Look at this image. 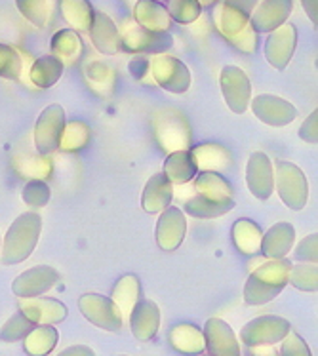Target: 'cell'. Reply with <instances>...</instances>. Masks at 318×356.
I'll list each match as a JSON object with an SVG mask.
<instances>
[{
  "label": "cell",
  "instance_id": "1",
  "mask_svg": "<svg viewBox=\"0 0 318 356\" xmlns=\"http://www.w3.org/2000/svg\"><path fill=\"white\" fill-rule=\"evenodd\" d=\"M292 265L294 263L283 257V259H269L261 263L260 267H255L244 284V303L260 307L278 298L288 286Z\"/></svg>",
  "mask_w": 318,
  "mask_h": 356
},
{
  "label": "cell",
  "instance_id": "2",
  "mask_svg": "<svg viewBox=\"0 0 318 356\" xmlns=\"http://www.w3.org/2000/svg\"><path fill=\"white\" fill-rule=\"evenodd\" d=\"M42 231V218L36 211H25L17 216L6 231L0 248V259L4 265H17L27 261L35 252Z\"/></svg>",
  "mask_w": 318,
  "mask_h": 356
},
{
  "label": "cell",
  "instance_id": "3",
  "mask_svg": "<svg viewBox=\"0 0 318 356\" xmlns=\"http://www.w3.org/2000/svg\"><path fill=\"white\" fill-rule=\"evenodd\" d=\"M214 23H216L217 33L239 51L253 54L257 50L260 38L252 27L250 14L227 2H221L214 12Z\"/></svg>",
  "mask_w": 318,
  "mask_h": 356
},
{
  "label": "cell",
  "instance_id": "4",
  "mask_svg": "<svg viewBox=\"0 0 318 356\" xmlns=\"http://www.w3.org/2000/svg\"><path fill=\"white\" fill-rule=\"evenodd\" d=\"M152 131H154V139L160 149L166 153L189 149L191 141H193L191 124L185 115L177 109L159 111L152 117Z\"/></svg>",
  "mask_w": 318,
  "mask_h": 356
},
{
  "label": "cell",
  "instance_id": "5",
  "mask_svg": "<svg viewBox=\"0 0 318 356\" xmlns=\"http://www.w3.org/2000/svg\"><path fill=\"white\" fill-rule=\"evenodd\" d=\"M275 170V189L286 208L294 211H301L309 200V181L301 172L288 160H276L273 164Z\"/></svg>",
  "mask_w": 318,
  "mask_h": 356
},
{
  "label": "cell",
  "instance_id": "6",
  "mask_svg": "<svg viewBox=\"0 0 318 356\" xmlns=\"http://www.w3.org/2000/svg\"><path fill=\"white\" fill-rule=\"evenodd\" d=\"M120 35V50L126 54H166L174 46V38L170 33H152L139 27L134 19L126 22L118 27Z\"/></svg>",
  "mask_w": 318,
  "mask_h": 356
},
{
  "label": "cell",
  "instance_id": "7",
  "mask_svg": "<svg viewBox=\"0 0 318 356\" xmlns=\"http://www.w3.org/2000/svg\"><path fill=\"white\" fill-rule=\"evenodd\" d=\"M292 332V324L283 316L265 314L250 320L240 330V341L246 347H260V345H276Z\"/></svg>",
  "mask_w": 318,
  "mask_h": 356
},
{
  "label": "cell",
  "instance_id": "8",
  "mask_svg": "<svg viewBox=\"0 0 318 356\" xmlns=\"http://www.w3.org/2000/svg\"><path fill=\"white\" fill-rule=\"evenodd\" d=\"M151 73L154 82L170 94H185L193 80L189 67L168 54H157L151 59Z\"/></svg>",
  "mask_w": 318,
  "mask_h": 356
},
{
  "label": "cell",
  "instance_id": "9",
  "mask_svg": "<svg viewBox=\"0 0 318 356\" xmlns=\"http://www.w3.org/2000/svg\"><path fill=\"white\" fill-rule=\"evenodd\" d=\"M79 309L82 316L102 327L105 332H120L124 324V316L118 311V307L113 303V299L102 293H84L79 298Z\"/></svg>",
  "mask_w": 318,
  "mask_h": 356
},
{
  "label": "cell",
  "instance_id": "10",
  "mask_svg": "<svg viewBox=\"0 0 318 356\" xmlns=\"http://www.w3.org/2000/svg\"><path fill=\"white\" fill-rule=\"evenodd\" d=\"M65 109L58 103L48 105L40 113V117L35 124V147L38 154L48 156L54 151H58L59 139H61V131L65 128Z\"/></svg>",
  "mask_w": 318,
  "mask_h": 356
},
{
  "label": "cell",
  "instance_id": "11",
  "mask_svg": "<svg viewBox=\"0 0 318 356\" xmlns=\"http://www.w3.org/2000/svg\"><path fill=\"white\" fill-rule=\"evenodd\" d=\"M219 86L221 94L227 103V107L234 115H244L252 102V82L240 67L227 65L219 76Z\"/></svg>",
  "mask_w": 318,
  "mask_h": 356
},
{
  "label": "cell",
  "instance_id": "12",
  "mask_svg": "<svg viewBox=\"0 0 318 356\" xmlns=\"http://www.w3.org/2000/svg\"><path fill=\"white\" fill-rule=\"evenodd\" d=\"M297 48V29L294 23H284L278 29L269 33L263 54L269 65L275 67L276 71H284L289 65Z\"/></svg>",
  "mask_w": 318,
  "mask_h": 356
},
{
  "label": "cell",
  "instance_id": "13",
  "mask_svg": "<svg viewBox=\"0 0 318 356\" xmlns=\"http://www.w3.org/2000/svg\"><path fill=\"white\" fill-rule=\"evenodd\" d=\"M187 234V218L185 211L168 206L166 210L160 211L159 221L154 227V240L162 252H175L183 244Z\"/></svg>",
  "mask_w": 318,
  "mask_h": 356
},
{
  "label": "cell",
  "instance_id": "14",
  "mask_svg": "<svg viewBox=\"0 0 318 356\" xmlns=\"http://www.w3.org/2000/svg\"><path fill=\"white\" fill-rule=\"evenodd\" d=\"M250 105H252L253 115L260 122L267 124V126H275V128L288 126L297 117L296 105H292L288 99H284L280 95L261 94L257 97H253Z\"/></svg>",
  "mask_w": 318,
  "mask_h": 356
},
{
  "label": "cell",
  "instance_id": "15",
  "mask_svg": "<svg viewBox=\"0 0 318 356\" xmlns=\"http://www.w3.org/2000/svg\"><path fill=\"white\" fill-rule=\"evenodd\" d=\"M59 280V273L50 265H36L22 275H17L12 282V291L15 298H38L51 290Z\"/></svg>",
  "mask_w": 318,
  "mask_h": 356
},
{
  "label": "cell",
  "instance_id": "16",
  "mask_svg": "<svg viewBox=\"0 0 318 356\" xmlns=\"http://www.w3.org/2000/svg\"><path fill=\"white\" fill-rule=\"evenodd\" d=\"M246 185L257 200H269L275 193V170L267 154L252 153L246 164Z\"/></svg>",
  "mask_w": 318,
  "mask_h": 356
},
{
  "label": "cell",
  "instance_id": "17",
  "mask_svg": "<svg viewBox=\"0 0 318 356\" xmlns=\"http://www.w3.org/2000/svg\"><path fill=\"white\" fill-rule=\"evenodd\" d=\"M19 313L25 314L35 326H56L67 318V307L54 298H22Z\"/></svg>",
  "mask_w": 318,
  "mask_h": 356
},
{
  "label": "cell",
  "instance_id": "18",
  "mask_svg": "<svg viewBox=\"0 0 318 356\" xmlns=\"http://www.w3.org/2000/svg\"><path fill=\"white\" fill-rule=\"evenodd\" d=\"M294 10V0H261L253 8L250 22L257 35H269L288 22Z\"/></svg>",
  "mask_w": 318,
  "mask_h": 356
},
{
  "label": "cell",
  "instance_id": "19",
  "mask_svg": "<svg viewBox=\"0 0 318 356\" xmlns=\"http://www.w3.org/2000/svg\"><path fill=\"white\" fill-rule=\"evenodd\" d=\"M202 334L210 356H240L239 339L225 320L210 318L204 324Z\"/></svg>",
  "mask_w": 318,
  "mask_h": 356
},
{
  "label": "cell",
  "instance_id": "20",
  "mask_svg": "<svg viewBox=\"0 0 318 356\" xmlns=\"http://www.w3.org/2000/svg\"><path fill=\"white\" fill-rule=\"evenodd\" d=\"M88 33H90V40L94 44V48L103 56H116L120 51L118 27L113 22V17L102 10L94 12V19H92Z\"/></svg>",
  "mask_w": 318,
  "mask_h": 356
},
{
  "label": "cell",
  "instance_id": "21",
  "mask_svg": "<svg viewBox=\"0 0 318 356\" xmlns=\"http://www.w3.org/2000/svg\"><path fill=\"white\" fill-rule=\"evenodd\" d=\"M130 330L138 341H151L159 334L160 309L151 299H139L130 313Z\"/></svg>",
  "mask_w": 318,
  "mask_h": 356
},
{
  "label": "cell",
  "instance_id": "22",
  "mask_svg": "<svg viewBox=\"0 0 318 356\" xmlns=\"http://www.w3.org/2000/svg\"><path fill=\"white\" fill-rule=\"evenodd\" d=\"M296 244V227L288 221H278L261 236V250L267 259H283Z\"/></svg>",
  "mask_w": 318,
  "mask_h": 356
},
{
  "label": "cell",
  "instance_id": "23",
  "mask_svg": "<svg viewBox=\"0 0 318 356\" xmlns=\"http://www.w3.org/2000/svg\"><path fill=\"white\" fill-rule=\"evenodd\" d=\"M134 22L152 33H170L172 17L168 14L166 6L157 0H138L134 4Z\"/></svg>",
  "mask_w": 318,
  "mask_h": 356
},
{
  "label": "cell",
  "instance_id": "24",
  "mask_svg": "<svg viewBox=\"0 0 318 356\" xmlns=\"http://www.w3.org/2000/svg\"><path fill=\"white\" fill-rule=\"evenodd\" d=\"M174 200V185L168 181L164 174H154L149 177V181L145 185L143 195H141V208L147 213H160L166 210L168 206H172Z\"/></svg>",
  "mask_w": 318,
  "mask_h": 356
},
{
  "label": "cell",
  "instance_id": "25",
  "mask_svg": "<svg viewBox=\"0 0 318 356\" xmlns=\"http://www.w3.org/2000/svg\"><path fill=\"white\" fill-rule=\"evenodd\" d=\"M168 341L172 345V349L181 353V355H200L206 350V343H204L202 330L195 324L189 322H181L175 324L170 332H168Z\"/></svg>",
  "mask_w": 318,
  "mask_h": 356
},
{
  "label": "cell",
  "instance_id": "26",
  "mask_svg": "<svg viewBox=\"0 0 318 356\" xmlns=\"http://www.w3.org/2000/svg\"><path fill=\"white\" fill-rule=\"evenodd\" d=\"M162 174L166 175L168 181L172 185H185V183L193 181L198 174V166H196L191 149L168 153Z\"/></svg>",
  "mask_w": 318,
  "mask_h": 356
},
{
  "label": "cell",
  "instance_id": "27",
  "mask_svg": "<svg viewBox=\"0 0 318 356\" xmlns=\"http://www.w3.org/2000/svg\"><path fill=\"white\" fill-rule=\"evenodd\" d=\"M195 189L200 197L216 202H234L231 183L217 172H198L195 177Z\"/></svg>",
  "mask_w": 318,
  "mask_h": 356
},
{
  "label": "cell",
  "instance_id": "28",
  "mask_svg": "<svg viewBox=\"0 0 318 356\" xmlns=\"http://www.w3.org/2000/svg\"><path fill=\"white\" fill-rule=\"evenodd\" d=\"M191 153L195 156L198 172H217V174H223L232 164L231 153L225 147L216 145V143L198 145L195 149H191Z\"/></svg>",
  "mask_w": 318,
  "mask_h": 356
},
{
  "label": "cell",
  "instance_id": "29",
  "mask_svg": "<svg viewBox=\"0 0 318 356\" xmlns=\"http://www.w3.org/2000/svg\"><path fill=\"white\" fill-rule=\"evenodd\" d=\"M59 12L69 29L77 33H88L94 19V6L90 0H59Z\"/></svg>",
  "mask_w": 318,
  "mask_h": 356
},
{
  "label": "cell",
  "instance_id": "30",
  "mask_svg": "<svg viewBox=\"0 0 318 356\" xmlns=\"http://www.w3.org/2000/svg\"><path fill=\"white\" fill-rule=\"evenodd\" d=\"M113 303L118 307V311L124 318H128L132 309L136 307L139 299H141V280L136 275H124L118 278L116 284L113 286V293H111Z\"/></svg>",
  "mask_w": 318,
  "mask_h": 356
},
{
  "label": "cell",
  "instance_id": "31",
  "mask_svg": "<svg viewBox=\"0 0 318 356\" xmlns=\"http://www.w3.org/2000/svg\"><path fill=\"white\" fill-rule=\"evenodd\" d=\"M263 231L252 219H239L232 225V244L244 255H257L261 250Z\"/></svg>",
  "mask_w": 318,
  "mask_h": 356
},
{
  "label": "cell",
  "instance_id": "32",
  "mask_svg": "<svg viewBox=\"0 0 318 356\" xmlns=\"http://www.w3.org/2000/svg\"><path fill=\"white\" fill-rule=\"evenodd\" d=\"M50 50L51 56H56L63 65H69V63H72V61H77V59L80 58L84 46H82V40H80L79 33L67 27V29L58 31V33L51 37Z\"/></svg>",
  "mask_w": 318,
  "mask_h": 356
},
{
  "label": "cell",
  "instance_id": "33",
  "mask_svg": "<svg viewBox=\"0 0 318 356\" xmlns=\"http://www.w3.org/2000/svg\"><path fill=\"white\" fill-rule=\"evenodd\" d=\"M63 69H65V65L56 56L48 54V56H42V58L33 61V65L29 69V79L36 88L46 90V88H51L61 79Z\"/></svg>",
  "mask_w": 318,
  "mask_h": 356
},
{
  "label": "cell",
  "instance_id": "34",
  "mask_svg": "<svg viewBox=\"0 0 318 356\" xmlns=\"http://www.w3.org/2000/svg\"><path fill=\"white\" fill-rule=\"evenodd\" d=\"M59 334L56 326H35L23 339V349L29 356H48L56 349Z\"/></svg>",
  "mask_w": 318,
  "mask_h": 356
},
{
  "label": "cell",
  "instance_id": "35",
  "mask_svg": "<svg viewBox=\"0 0 318 356\" xmlns=\"http://www.w3.org/2000/svg\"><path fill=\"white\" fill-rule=\"evenodd\" d=\"M17 12L38 29L48 27L54 15V0H15Z\"/></svg>",
  "mask_w": 318,
  "mask_h": 356
},
{
  "label": "cell",
  "instance_id": "36",
  "mask_svg": "<svg viewBox=\"0 0 318 356\" xmlns=\"http://www.w3.org/2000/svg\"><path fill=\"white\" fill-rule=\"evenodd\" d=\"M232 208H234V202H216V200H208L200 195L189 198L185 202V213L198 219L221 218L225 213H229Z\"/></svg>",
  "mask_w": 318,
  "mask_h": 356
},
{
  "label": "cell",
  "instance_id": "37",
  "mask_svg": "<svg viewBox=\"0 0 318 356\" xmlns=\"http://www.w3.org/2000/svg\"><path fill=\"white\" fill-rule=\"evenodd\" d=\"M90 128L88 124L80 122V120H72V122H65V128L61 131V139H59V149L65 153H77L86 149L90 143Z\"/></svg>",
  "mask_w": 318,
  "mask_h": 356
},
{
  "label": "cell",
  "instance_id": "38",
  "mask_svg": "<svg viewBox=\"0 0 318 356\" xmlns=\"http://www.w3.org/2000/svg\"><path fill=\"white\" fill-rule=\"evenodd\" d=\"M288 284H292L299 291L315 293L318 290L317 263H297V265H292Z\"/></svg>",
  "mask_w": 318,
  "mask_h": 356
},
{
  "label": "cell",
  "instance_id": "39",
  "mask_svg": "<svg viewBox=\"0 0 318 356\" xmlns=\"http://www.w3.org/2000/svg\"><path fill=\"white\" fill-rule=\"evenodd\" d=\"M23 74V56L10 44L0 42V79L19 80Z\"/></svg>",
  "mask_w": 318,
  "mask_h": 356
},
{
  "label": "cell",
  "instance_id": "40",
  "mask_svg": "<svg viewBox=\"0 0 318 356\" xmlns=\"http://www.w3.org/2000/svg\"><path fill=\"white\" fill-rule=\"evenodd\" d=\"M166 10L172 22L180 25H191L202 14V6L196 0H168Z\"/></svg>",
  "mask_w": 318,
  "mask_h": 356
},
{
  "label": "cell",
  "instance_id": "41",
  "mask_svg": "<svg viewBox=\"0 0 318 356\" xmlns=\"http://www.w3.org/2000/svg\"><path fill=\"white\" fill-rule=\"evenodd\" d=\"M33 327H35V324H33L25 314H22L19 311H17L12 318L8 320L4 326L0 327V341H4V343L23 341Z\"/></svg>",
  "mask_w": 318,
  "mask_h": 356
},
{
  "label": "cell",
  "instance_id": "42",
  "mask_svg": "<svg viewBox=\"0 0 318 356\" xmlns=\"http://www.w3.org/2000/svg\"><path fill=\"white\" fill-rule=\"evenodd\" d=\"M50 187L46 185L44 179H29L23 187V202L27 204L33 210L44 208L46 204L50 202Z\"/></svg>",
  "mask_w": 318,
  "mask_h": 356
},
{
  "label": "cell",
  "instance_id": "43",
  "mask_svg": "<svg viewBox=\"0 0 318 356\" xmlns=\"http://www.w3.org/2000/svg\"><path fill=\"white\" fill-rule=\"evenodd\" d=\"M280 356H312L309 345L305 341L303 337L296 332H289L283 341H280Z\"/></svg>",
  "mask_w": 318,
  "mask_h": 356
},
{
  "label": "cell",
  "instance_id": "44",
  "mask_svg": "<svg viewBox=\"0 0 318 356\" xmlns=\"http://www.w3.org/2000/svg\"><path fill=\"white\" fill-rule=\"evenodd\" d=\"M296 261L317 263L318 261V234L312 233L305 236L296 246Z\"/></svg>",
  "mask_w": 318,
  "mask_h": 356
},
{
  "label": "cell",
  "instance_id": "45",
  "mask_svg": "<svg viewBox=\"0 0 318 356\" xmlns=\"http://www.w3.org/2000/svg\"><path fill=\"white\" fill-rule=\"evenodd\" d=\"M22 172L31 179H46L51 174V162L40 154V159H29L22 164Z\"/></svg>",
  "mask_w": 318,
  "mask_h": 356
},
{
  "label": "cell",
  "instance_id": "46",
  "mask_svg": "<svg viewBox=\"0 0 318 356\" xmlns=\"http://www.w3.org/2000/svg\"><path fill=\"white\" fill-rule=\"evenodd\" d=\"M299 138L307 141V143H311V145H317L318 143V111L315 109L309 115V117L305 118L303 124H301V128H299Z\"/></svg>",
  "mask_w": 318,
  "mask_h": 356
},
{
  "label": "cell",
  "instance_id": "47",
  "mask_svg": "<svg viewBox=\"0 0 318 356\" xmlns=\"http://www.w3.org/2000/svg\"><path fill=\"white\" fill-rule=\"evenodd\" d=\"M128 69H130V73L134 79L141 80L147 76L149 71H151V61L147 59L145 54H136V56L130 59V65H128Z\"/></svg>",
  "mask_w": 318,
  "mask_h": 356
},
{
  "label": "cell",
  "instance_id": "48",
  "mask_svg": "<svg viewBox=\"0 0 318 356\" xmlns=\"http://www.w3.org/2000/svg\"><path fill=\"white\" fill-rule=\"evenodd\" d=\"M58 356H95V353L94 349H90L86 345H72V347L61 350Z\"/></svg>",
  "mask_w": 318,
  "mask_h": 356
},
{
  "label": "cell",
  "instance_id": "49",
  "mask_svg": "<svg viewBox=\"0 0 318 356\" xmlns=\"http://www.w3.org/2000/svg\"><path fill=\"white\" fill-rule=\"evenodd\" d=\"M301 6H303L305 14L311 19L312 25L317 27L318 23V0H301Z\"/></svg>",
  "mask_w": 318,
  "mask_h": 356
},
{
  "label": "cell",
  "instance_id": "50",
  "mask_svg": "<svg viewBox=\"0 0 318 356\" xmlns=\"http://www.w3.org/2000/svg\"><path fill=\"white\" fill-rule=\"evenodd\" d=\"M223 2H227V4H231V6L239 8L242 12H246V14L252 15L253 8L257 6L260 0H223Z\"/></svg>",
  "mask_w": 318,
  "mask_h": 356
},
{
  "label": "cell",
  "instance_id": "51",
  "mask_svg": "<svg viewBox=\"0 0 318 356\" xmlns=\"http://www.w3.org/2000/svg\"><path fill=\"white\" fill-rule=\"evenodd\" d=\"M250 356H280L278 349H275V345H260V347H252Z\"/></svg>",
  "mask_w": 318,
  "mask_h": 356
},
{
  "label": "cell",
  "instance_id": "52",
  "mask_svg": "<svg viewBox=\"0 0 318 356\" xmlns=\"http://www.w3.org/2000/svg\"><path fill=\"white\" fill-rule=\"evenodd\" d=\"M196 2H198V4H200V6H202V10H204V8L216 6L219 0H196Z\"/></svg>",
  "mask_w": 318,
  "mask_h": 356
},
{
  "label": "cell",
  "instance_id": "53",
  "mask_svg": "<svg viewBox=\"0 0 318 356\" xmlns=\"http://www.w3.org/2000/svg\"><path fill=\"white\" fill-rule=\"evenodd\" d=\"M157 2H162V4H164V2H168V0H157Z\"/></svg>",
  "mask_w": 318,
  "mask_h": 356
},
{
  "label": "cell",
  "instance_id": "54",
  "mask_svg": "<svg viewBox=\"0 0 318 356\" xmlns=\"http://www.w3.org/2000/svg\"><path fill=\"white\" fill-rule=\"evenodd\" d=\"M0 248H2V238H0Z\"/></svg>",
  "mask_w": 318,
  "mask_h": 356
},
{
  "label": "cell",
  "instance_id": "55",
  "mask_svg": "<svg viewBox=\"0 0 318 356\" xmlns=\"http://www.w3.org/2000/svg\"><path fill=\"white\" fill-rule=\"evenodd\" d=\"M118 356H128V355H118Z\"/></svg>",
  "mask_w": 318,
  "mask_h": 356
},
{
  "label": "cell",
  "instance_id": "56",
  "mask_svg": "<svg viewBox=\"0 0 318 356\" xmlns=\"http://www.w3.org/2000/svg\"><path fill=\"white\" fill-rule=\"evenodd\" d=\"M204 356H210V355H204Z\"/></svg>",
  "mask_w": 318,
  "mask_h": 356
}]
</instances>
